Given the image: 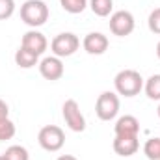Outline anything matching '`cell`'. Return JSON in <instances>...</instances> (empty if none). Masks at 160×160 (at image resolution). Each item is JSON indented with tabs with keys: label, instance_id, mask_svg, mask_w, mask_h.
<instances>
[{
	"label": "cell",
	"instance_id": "cell-1",
	"mask_svg": "<svg viewBox=\"0 0 160 160\" xmlns=\"http://www.w3.org/2000/svg\"><path fill=\"white\" fill-rule=\"evenodd\" d=\"M114 86H116V91L119 95L125 97H134L138 95L142 89H143V78L138 71L134 69H123L116 75L114 78Z\"/></svg>",
	"mask_w": 160,
	"mask_h": 160
},
{
	"label": "cell",
	"instance_id": "cell-2",
	"mask_svg": "<svg viewBox=\"0 0 160 160\" xmlns=\"http://www.w3.org/2000/svg\"><path fill=\"white\" fill-rule=\"evenodd\" d=\"M21 19L32 28L43 26L48 21V6L43 0H26L21 6Z\"/></svg>",
	"mask_w": 160,
	"mask_h": 160
},
{
	"label": "cell",
	"instance_id": "cell-3",
	"mask_svg": "<svg viewBox=\"0 0 160 160\" xmlns=\"http://www.w3.org/2000/svg\"><path fill=\"white\" fill-rule=\"evenodd\" d=\"M95 114L101 121H112L119 114V97L114 91H102L95 102Z\"/></svg>",
	"mask_w": 160,
	"mask_h": 160
},
{
	"label": "cell",
	"instance_id": "cell-4",
	"mask_svg": "<svg viewBox=\"0 0 160 160\" xmlns=\"http://www.w3.org/2000/svg\"><path fill=\"white\" fill-rule=\"evenodd\" d=\"M38 142L45 151H50V153H56L63 147L65 143V134L60 127L56 125H47L43 127L38 134Z\"/></svg>",
	"mask_w": 160,
	"mask_h": 160
},
{
	"label": "cell",
	"instance_id": "cell-5",
	"mask_svg": "<svg viewBox=\"0 0 160 160\" xmlns=\"http://www.w3.org/2000/svg\"><path fill=\"white\" fill-rule=\"evenodd\" d=\"M80 47V39L73 34V32H63V34H58L52 43H50V50L54 52V56L58 58H69L73 56Z\"/></svg>",
	"mask_w": 160,
	"mask_h": 160
},
{
	"label": "cell",
	"instance_id": "cell-6",
	"mask_svg": "<svg viewBox=\"0 0 160 160\" xmlns=\"http://www.w3.org/2000/svg\"><path fill=\"white\" fill-rule=\"evenodd\" d=\"M136 28V21H134V15L127 9H121L110 15V32L118 38H125V36H130Z\"/></svg>",
	"mask_w": 160,
	"mask_h": 160
},
{
	"label": "cell",
	"instance_id": "cell-7",
	"mask_svg": "<svg viewBox=\"0 0 160 160\" xmlns=\"http://www.w3.org/2000/svg\"><path fill=\"white\" fill-rule=\"evenodd\" d=\"M62 114H63L65 125H67L73 132H84V130H86V118H84V114L80 112V106L75 99H69V101L63 102Z\"/></svg>",
	"mask_w": 160,
	"mask_h": 160
},
{
	"label": "cell",
	"instance_id": "cell-8",
	"mask_svg": "<svg viewBox=\"0 0 160 160\" xmlns=\"http://www.w3.org/2000/svg\"><path fill=\"white\" fill-rule=\"evenodd\" d=\"M63 62H62V58H58V56H47V58H43L39 62V73L43 78L47 80H60L63 77Z\"/></svg>",
	"mask_w": 160,
	"mask_h": 160
},
{
	"label": "cell",
	"instance_id": "cell-9",
	"mask_svg": "<svg viewBox=\"0 0 160 160\" xmlns=\"http://www.w3.org/2000/svg\"><path fill=\"white\" fill-rule=\"evenodd\" d=\"M108 45H110L108 38H106L104 34H101V32H91V34H88V36L84 38V41H82L84 50H86L88 54H91V56H101V54H104V52L108 50Z\"/></svg>",
	"mask_w": 160,
	"mask_h": 160
},
{
	"label": "cell",
	"instance_id": "cell-10",
	"mask_svg": "<svg viewBox=\"0 0 160 160\" xmlns=\"http://www.w3.org/2000/svg\"><path fill=\"white\" fill-rule=\"evenodd\" d=\"M24 48H28V50H32V52H36L38 56H41L45 50H47V47H48V41L47 38L38 32V30H30V32H26L24 36H22V43H21Z\"/></svg>",
	"mask_w": 160,
	"mask_h": 160
},
{
	"label": "cell",
	"instance_id": "cell-11",
	"mask_svg": "<svg viewBox=\"0 0 160 160\" xmlns=\"http://www.w3.org/2000/svg\"><path fill=\"white\" fill-rule=\"evenodd\" d=\"M140 149L138 136H116L114 140V151L119 157H132Z\"/></svg>",
	"mask_w": 160,
	"mask_h": 160
},
{
	"label": "cell",
	"instance_id": "cell-12",
	"mask_svg": "<svg viewBox=\"0 0 160 160\" xmlns=\"http://www.w3.org/2000/svg\"><path fill=\"white\" fill-rule=\"evenodd\" d=\"M116 136H138L140 132V121L134 116H121L116 121Z\"/></svg>",
	"mask_w": 160,
	"mask_h": 160
},
{
	"label": "cell",
	"instance_id": "cell-13",
	"mask_svg": "<svg viewBox=\"0 0 160 160\" xmlns=\"http://www.w3.org/2000/svg\"><path fill=\"white\" fill-rule=\"evenodd\" d=\"M15 63H17L21 69H30V67H34V65L39 63V56L21 45L19 50L15 52Z\"/></svg>",
	"mask_w": 160,
	"mask_h": 160
},
{
	"label": "cell",
	"instance_id": "cell-14",
	"mask_svg": "<svg viewBox=\"0 0 160 160\" xmlns=\"http://www.w3.org/2000/svg\"><path fill=\"white\" fill-rule=\"evenodd\" d=\"M88 6L97 17H108L114 9V0H89Z\"/></svg>",
	"mask_w": 160,
	"mask_h": 160
},
{
	"label": "cell",
	"instance_id": "cell-15",
	"mask_svg": "<svg viewBox=\"0 0 160 160\" xmlns=\"http://www.w3.org/2000/svg\"><path fill=\"white\" fill-rule=\"evenodd\" d=\"M143 89L151 101H160V75L149 77L147 82L143 84Z\"/></svg>",
	"mask_w": 160,
	"mask_h": 160
},
{
	"label": "cell",
	"instance_id": "cell-16",
	"mask_svg": "<svg viewBox=\"0 0 160 160\" xmlns=\"http://www.w3.org/2000/svg\"><path fill=\"white\" fill-rule=\"evenodd\" d=\"M4 158L6 160H30V155H28L26 147H22V145H11V147L6 149Z\"/></svg>",
	"mask_w": 160,
	"mask_h": 160
},
{
	"label": "cell",
	"instance_id": "cell-17",
	"mask_svg": "<svg viewBox=\"0 0 160 160\" xmlns=\"http://www.w3.org/2000/svg\"><path fill=\"white\" fill-rule=\"evenodd\" d=\"M143 153L149 160H160V138H151L143 145Z\"/></svg>",
	"mask_w": 160,
	"mask_h": 160
},
{
	"label": "cell",
	"instance_id": "cell-18",
	"mask_svg": "<svg viewBox=\"0 0 160 160\" xmlns=\"http://www.w3.org/2000/svg\"><path fill=\"white\" fill-rule=\"evenodd\" d=\"M88 2H89V0H60L62 8H63L67 13H73V15L82 13V11L88 8Z\"/></svg>",
	"mask_w": 160,
	"mask_h": 160
},
{
	"label": "cell",
	"instance_id": "cell-19",
	"mask_svg": "<svg viewBox=\"0 0 160 160\" xmlns=\"http://www.w3.org/2000/svg\"><path fill=\"white\" fill-rule=\"evenodd\" d=\"M15 123L9 119H4L0 121V142H6V140H11L13 136H15Z\"/></svg>",
	"mask_w": 160,
	"mask_h": 160
},
{
	"label": "cell",
	"instance_id": "cell-20",
	"mask_svg": "<svg viewBox=\"0 0 160 160\" xmlns=\"http://www.w3.org/2000/svg\"><path fill=\"white\" fill-rule=\"evenodd\" d=\"M15 13V0H0V21L9 19Z\"/></svg>",
	"mask_w": 160,
	"mask_h": 160
},
{
	"label": "cell",
	"instance_id": "cell-21",
	"mask_svg": "<svg viewBox=\"0 0 160 160\" xmlns=\"http://www.w3.org/2000/svg\"><path fill=\"white\" fill-rule=\"evenodd\" d=\"M147 24H149V30H151L153 34H160V8L153 9V11L149 13Z\"/></svg>",
	"mask_w": 160,
	"mask_h": 160
},
{
	"label": "cell",
	"instance_id": "cell-22",
	"mask_svg": "<svg viewBox=\"0 0 160 160\" xmlns=\"http://www.w3.org/2000/svg\"><path fill=\"white\" fill-rule=\"evenodd\" d=\"M8 118H9V108H8V104L0 99V121L8 119Z\"/></svg>",
	"mask_w": 160,
	"mask_h": 160
},
{
	"label": "cell",
	"instance_id": "cell-23",
	"mask_svg": "<svg viewBox=\"0 0 160 160\" xmlns=\"http://www.w3.org/2000/svg\"><path fill=\"white\" fill-rule=\"evenodd\" d=\"M56 160H78V158L73 157V155H62V157H58Z\"/></svg>",
	"mask_w": 160,
	"mask_h": 160
},
{
	"label": "cell",
	"instance_id": "cell-24",
	"mask_svg": "<svg viewBox=\"0 0 160 160\" xmlns=\"http://www.w3.org/2000/svg\"><path fill=\"white\" fill-rule=\"evenodd\" d=\"M157 56H158V60H160V41H158V45H157Z\"/></svg>",
	"mask_w": 160,
	"mask_h": 160
},
{
	"label": "cell",
	"instance_id": "cell-25",
	"mask_svg": "<svg viewBox=\"0 0 160 160\" xmlns=\"http://www.w3.org/2000/svg\"><path fill=\"white\" fill-rule=\"evenodd\" d=\"M0 160H6V158H4V155H0Z\"/></svg>",
	"mask_w": 160,
	"mask_h": 160
},
{
	"label": "cell",
	"instance_id": "cell-26",
	"mask_svg": "<svg viewBox=\"0 0 160 160\" xmlns=\"http://www.w3.org/2000/svg\"><path fill=\"white\" fill-rule=\"evenodd\" d=\"M158 119H160V106H158Z\"/></svg>",
	"mask_w": 160,
	"mask_h": 160
}]
</instances>
